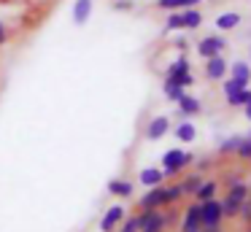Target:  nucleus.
<instances>
[{"label":"nucleus","instance_id":"obj_1","mask_svg":"<svg viewBox=\"0 0 251 232\" xmlns=\"http://www.w3.org/2000/svg\"><path fill=\"white\" fill-rule=\"evenodd\" d=\"M192 162H195V154H189V151H181V149L165 151V156H162V173H165V178L178 176V173L184 170V167H189Z\"/></svg>","mask_w":251,"mask_h":232},{"label":"nucleus","instance_id":"obj_2","mask_svg":"<svg viewBox=\"0 0 251 232\" xmlns=\"http://www.w3.org/2000/svg\"><path fill=\"white\" fill-rule=\"evenodd\" d=\"M224 216H222V200L211 197L205 203H200V227L211 230V227H222Z\"/></svg>","mask_w":251,"mask_h":232},{"label":"nucleus","instance_id":"obj_3","mask_svg":"<svg viewBox=\"0 0 251 232\" xmlns=\"http://www.w3.org/2000/svg\"><path fill=\"white\" fill-rule=\"evenodd\" d=\"M197 54H200L202 59L208 57H216V54H224V49H227V38L224 35H205L197 41Z\"/></svg>","mask_w":251,"mask_h":232},{"label":"nucleus","instance_id":"obj_4","mask_svg":"<svg viewBox=\"0 0 251 232\" xmlns=\"http://www.w3.org/2000/svg\"><path fill=\"white\" fill-rule=\"evenodd\" d=\"M227 59L222 57V54H216V57H208L205 59V68H202V76H205L208 81H222L224 76H227Z\"/></svg>","mask_w":251,"mask_h":232},{"label":"nucleus","instance_id":"obj_5","mask_svg":"<svg viewBox=\"0 0 251 232\" xmlns=\"http://www.w3.org/2000/svg\"><path fill=\"white\" fill-rule=\"evenodd\" d=\"M138 208H165V186H149V192L138 200Z\"/></svg>","mask_w":251,"mask_h":232},{"label":"nucleus","instance_id":"obj_6","mask_svg":"<svg viewBox=\"0 0 251 232\" xmlns=\"http://www.w3.org/2000/svg\"><path fill=\"white\" fill-rule=\"evenodd\" d=\"M125 221V208L122 205H111L108 210H105L103 221H100V232H116V227Z\"/></svg>","mask_w":251,"mask_h":232},{"label":"nucleus","instance_id":"obj_7","mask_svg":"<svg viewBox=\"0 0 251 232\" xmlns=\"http://www.w3.org/2000/svg\"><path fill=\"white\" fill-rule=\"evenodd\" d=\"M197 230H202V227H200V203L195 200V203L184 210V224H181V232H197Z\"/></svg>","mask_w":251,"mask_h":232},{"label":"nucleus","instance_id":"obj_8","mask_svg":"<svg viewBox=\"0 0 251 232\" xmlns=\"http://www.w3.org/2000/svg\"><path fill=\"white\" fill-rule=\"evenodd\" d=\"M168 129H170V119L168 116H154L151 122H149V127H146V138L149 140H159V138L168 135Z\"/></svg>","mask_w":251,"mask_h":232},{"label":"nucleus","instance_id":"obj_9","mask_svg":"<svg viewBox=\"0 0 251 232\" xmlns=\"http://www.w3.org/2000/svg\"><path fill=\"white\" fill-rule=\"evenodd\" d=\"M178 113L181 116H197V113H202V103L192 95H184L178 100Z\"/></svg>","mask_w":251,"mask_h":232},{"label":"nucleus","instance_id":"obj_10","mask_svg":"<svg viewBox=\"0 0 251 232\" xmlns=\"http://www.w3.org/2000/svg\"><path fill=\"white\" fill-rule=\"evenodd\" d=\"M227 73H229V78H235V81H240L243 86H249V81H251V68H249L246 62H235V65H229Z\"/></svg>","mask_w":251,"mask_h":232},{"label":"nucleus","instance_id":"obj_11","mask_svg":"<svg viewBox=\"0 0 251 232\" xmlns=\"http://www.w3.org/2000/svg\"><path fill=\"white\" fill-rule=\"evenodd\" d=\"M238 25H240V14H238V11H229V14H219L216 16V30L219 32L235 30Z\"/></svg>","mask_w":251,"mask_h":232},{"label":"nucleus","instance_id":"obj_12","mask_svg":"<svg viewBox=\"0 0 251 232\" xmlns=\"http://www.w3.org/2000/svg\"><path fill=\"white\" fill-rule=\"evenodd\" d=\"M216 192H219V181H202L200 186H197V192L192 194V197H195L197 203H205V200L216 197Z\"/></svg>","mask_w":251,"mask_h":232},{"label":"nucleus","instance_id":"obj_13","mask_svg":"<svg viewBox=\"0 0 251 232\" xmlns=\"http://www.w3.org/2000/svg\"><path fill=\"white\" fill-rule=\"evenodd\" d=\"M132 181H125V178H114V181H108V192L114 194V197H130L132 194Z\"/></svg>","mask_w":251,"mask_h":232},{"label":"nucleus","instance_id":"obj_14","mask_svg":"<svg viewBox=\"0 0 251 232\" xmlns=\"http://www.w3.org/2000/svg\"><path fill=\"white\" fill-rule=\"evenodd\" d=\"M165 230H168V224H165V210H157V213L141 227V232H165Z\"/></svg>","mask_w":251,"mask_h":232},{"label":"nucleus","instance_id":"obj_15","mask_svg":"<svg viewBox=\"0 0 251 232\" xmlns=\"http://www.w3.org/2000/svg\"><path fill=\"white\" fill-rule=\"evenodd\" d=\"M195 135H197V129H195V124H192V122H178V124H176V138H178L181 143H192Z\"/></svg>","mask_w":251,"mask_h":232},{"label":"nucleus","instance_id":"obj_16","mask_svg":"<svg viewBox=\"0 0 251 232\" xmlns=\"http://www.w3.org/2000/svg\"><path fill=\"white\" fill-rule=\"evenodd\" d=\"M184 95H186V89L178 84V81H173V78H165V97H168L170 103H178Z\"/></svg>","mask_w":251,"mask_h":232},{"label":"nucleus","instance_id":"obj_17","mask_svg":"<svg viewBox=\"0 0 251 232\" xmlns=\"http://www.w3.org/2000/svg\"><path fill=\"white\" fill-rule=\"evenodd\" d=\"M240 205H243V203H238V200H232V197L224 194V197H222V216H224V219H238V216H240Z\"/></svg>","mask_w":251,"mask_h":232},{"label":"nucleus","instance_id":"obj_18","mask_svg":"<svg viewBox=\"0 0 251 232\" xmlns=\"http://www.w3.org/2000/svg\"><path fill=\"white\" fill-rule=\"evenodd\" d=\"M165 181V173L159 170V167H146V170H141V183H146V186H157V183Z\"/></svg>","mask_w":251,"mask_h":232},{"label":"nucleus","instance_id":"obj_19","mask_svg":"<svg viewBox=\"0 0 251 232\" xmlns=\"http://www.w3.org/2000/svg\"><path fill=\"white\" fill-rule=\"evenodd\" d=\"M89 11H92V0H76V8H73V22L81 27L84 22H87Z\"/></svg>","mask_w":251,"mask_h":232},{"label":"nucleus","instance_id":"obj_20","mask_svg":"<svg viewBox=\"0 0 251 232\" xmlns=\"http://www.w3.org/2000/svg\"><path fill=\"white\" fill-rule=\"evenodd\" d=\"M181 19H184V30H197V27L202 25V14L195 8H186L181 11Z\"/></svg>","mask_w":251,"mask_h":232},{"label":"nucleus","instance_id":"obj_21","mask_svg":"<svg viewBox=\"0 0 251 232\" xmlns=\"http://www.w3.org/2000/svg\"><path fill=\"white\" fill-rule=\"evenodd\" d=\"M200 183H202V176L200 173H192V176L184 178V181H178V186H181V192H184V197H186V194H195Z\"/></svg>","mask_w":251,"mask_h":232},{"label":"nucleus","instance_id":"obj_22","mask_svg":"<svg viewBox=\"0 0 251 232\" xmlns=\"http://www.w3.org/2000/svg\"><path fill=\"white\" fill-rule=\"evenodd\" d=\"M184 73H189V59L181 54V57L168 68V73H165V76H168V78H178V76H184Z\"/></svg>","mask_w":251,"mask_h":232},{"label":"nucleus","instance_id":"obj_23","mask_svg":"<svg viewBox=\"0 0 251 232\" xmlns=\"http://www.w3.org/2000/svg\"><path fill=\"white\" fill-rule=\"evenodd\" d=\"M200 3V0H157V8L162 11H178V8H189V5Z\"/></svg>","mask_w":251,"mask_h":232},{"label":"nucleus","instance_id":"obj_24","mask_svg":"<svg viewBox=\"0 0 251 232\" xmlns=\"http://www.w3.org/2000/svg\"><path fill=\"white\" fill-rule=\"evenodd\" d=\"M227 197L238 200V203H243V200H249V186H246L243 181H235L232 186H227Z\"/></svg>","mask_w":251,"mask_h":232},{"label":"nucleus","instance_id":"obj_25","mask_svg":"<svg viewBox=\"0 0 251 232\" xmlns=\"http://www.w3.org/2000/svg\"><path fill=\"white\" fill-rule=\"evenodd\" d=\"M249 100H251V89L246 86V89H240V92H235V95H229V97H227V105H232V108H243Z\"/></svg>","mask_w":251,"mask_h":232},{"label":"nucleus","instance_id":"obj_26","mask_svg":"<svg viewBox=\"0 0 251 232\" xmlns=\"http://www.w3.org/2000/svg\"><path fill=\"white\" fill-rule=\"evenodd\" d=\"M181 197H184V192H181V186H178V183H173V186H165V208L176 205Z\"/></svg>","mask_w":251,"mask_h":232},{"label":"nucleus","instance_id":"obj_27","mask_svg":"<svg viewBox=\"0 0 251 232\" xmlns=\"http://www.w3.org/2000/svg\"><path fill=\"white\" fill-rule=\"evenodd\" d=\"M235 156H238L240 162H251V138L246 135L243 140H240V146L235 149Z\"/></svg>","mask_w":251,"mask_h":232},{"label":"nucleus","instance_id":"obj_28","mask_svg":"<svg viewBox=\"0 0 251 232\" xmlns=\"http://www.w3.org/2000/svg\"><path fill=\"white\" fill-rule=\"evenodd\" d=\"M240 140H243V135H232V138H227L222 146H219V154H235V149L240 146Z\"/></svg>","mask_w":251,"mask_h":232},{"label":"nucleus","instance_id":"obj_29","mask_svg":"<svg viewBox=\"0 0 251 232\" xmlns=\"http://www.w3.org/2000/svg\"><path fill=\"white\" fill-rule=\"evenodd\" d=\"M165 30H184V19H181V11H170L168 22H165Z\"/></svg>","mask_w":251,"mask_h":232},{"label":"nucleus","instance_id":"obj_30","mask_svg":"<svg viewBox=\"0 0 251 232\" xmlns=\"http://www.w3.org/2000/svg\"><path fill=\"white\" fill-rule=\"evenodd\" d=\"M240 89H246L240 81H235V78H222V92H224V97L235 95V92H240Z\"/></svg>","mask_w":251,"mask_h":232},{"label":"nucleus","instance_id":"obj_31","mask_svg":"<svg viewBox=\"0 0 251 232\" xmlns=\"http://www.w3.org/2000/svg\"><path fill=\"white\" fill-rule=\"evenodd\" d=\"M116 232H141V227H138V221H135V216L132 219H125L119 227H116Z\"/></svg>","mask_w":251,"mask_h":232},{"label":"nucleus","instance_id":"obj_32","mask_svg":"<svg viewBox=\"0 0 251 232\" xmlns=\"http://www.w3.org/2000/svg\"><path fill=\"white\" fill-rule=\"evenodd\" d=\"M8 41V30H6V25H3V22H0V46H3V43Z\"/></svg>","mask_w":251,"mask_h":232},{"label":"nucleus","instance_id":"obj_33","mask_svg":"<svg viewBox=\"0 0 251 232\" xmlns=\"http://www.w3.org/2000/svg\"><path fill=\"white\" fill-rule=\"evenodd\" d=\"M114 8H116V11H127V8H130V3H127V0H116Z\"/></svg>","mask_w":251,"mask_h":232},{"label":"nucleus","instance_id":"obj_34","mask_svg":"<svg viewBox=\"0 0 251 232\" xmlns=\"http://www.w3.org/2000/svg\"><path fill=\"white\" fill-rule=\"evenodd\" d=\"M243 116H246V119H249V122H251V100H249V103H246V105H243Z\"/></svg>","mask_w":251,"mask_h":232},{"label":"nucleus","instance_id":"obj_35","mask_svg":"<svg viewBox=\"0 0 251 232\" xmlns=\"http://www.w3.org/2000/svg\"><path fill=\"white\" fill-rule=\"evenodd\" d=\"M197 232H219V227H211V230H197Z\"/></svg>","mask_w":251,"mask_h":232},{"label":"nucleus","instance_id":"obj_36","mask_svg":"<svg viewBox=\"0 0 251 232\" xmlns=\"http://www.w3.org/2000/svg\"><path fill=\"white\" fill-rule=\"evenodd\" d=\"M246 221H249V224H251V210H249V216H246Z\"/></svg>","mask_w":251,"mask_h":232},{"label":"nucleus","instance_id":"obj_37","mask_svg":"<svg viewBox=\"0 0 251 232\" xmlns=\"http://www.w3.org/2000/svg\"><path fill=\"white\" fill-rule=\"evenodd\" d=\"M249 197H251V186H249Z\"/></svg>","mask_w":251,"mask_h":232},{"label":"nucleus","instance_id":"obj_38","mask_svg":"<svg viewBox=\"0 0 251 232\" xmlns=\"http://www.w3.org/2000/svg\"><path fill=\"white\" fill-rule=\"evenodd\" d=\"M249 138H251V132H249Z\"/></svg>","mask_w":251,"mask_h":232},{"label":"nucleus","instance_id":"obj_39","mask_svg":"<svg viewBox=\"0 0 251 232\" xmlns=\"http://www.w3.org/2000/svg\"><path fill=\"white\" fill-rule=\"evenodd\" d=\"M249 232H251V227H249Z\"/></svg>","mask_w":251,"mask_h":232}]
</instances>
